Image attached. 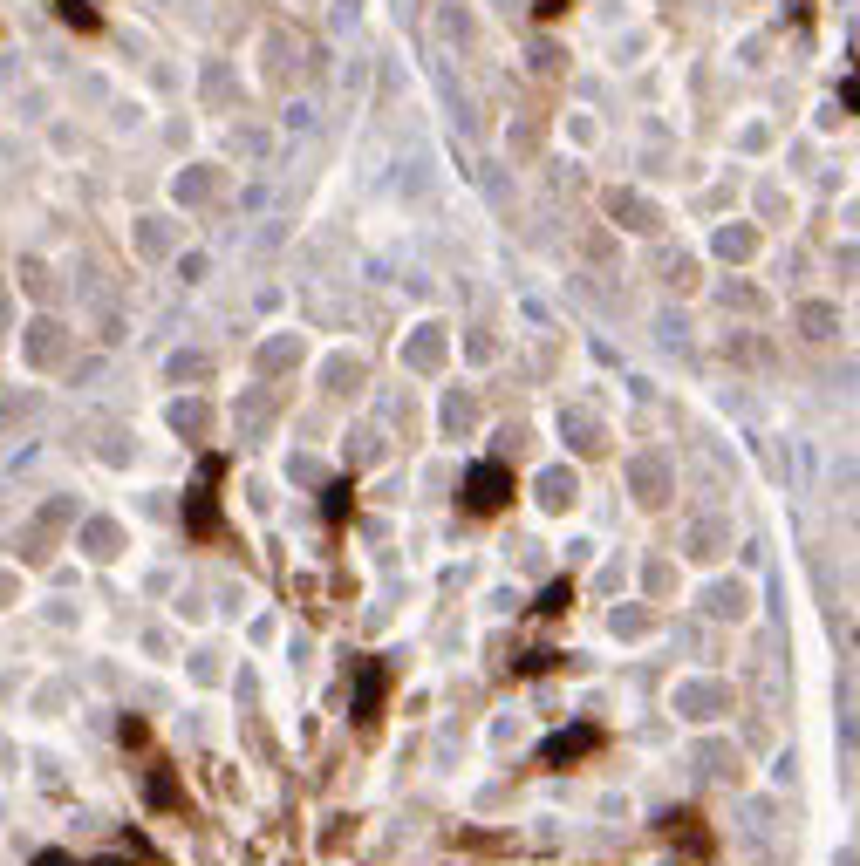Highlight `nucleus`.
<instances>
[{"label":"nucleus","mask_w":860,"mask_h":866,"mask_svg":"<svg viewBox=\"0 0 860 866\" xmlns=\"http://www.w3.org/2000/svg\"><path fill=\"white\" fill-rule=\"evenodd\" d=\"M506 498H512V471L506 464H478V471L465 478V505L471 512H499Z\"/></svg>","instance_id":"1"},{"label":"nucleus","mask_w":860,"mask_h":866,"mask_svg":"<svg viewBox=\"0 0 860 866\" xmlns=\"http://www.w3.org/2000/svg\"><path fill=\"white\" fill-rule=\"evenodd\" d=\"M594 751V730H574V737H553L547 744V764H567V757H587Z\"/></svg>","instance_id":"2"},{"label":"nucleus","mask_w":860,"mask_h":866,"mask_svg":"<svg viewBox=\"0 0 860 866\" xmlns=\"http://www.w3.org/2000/svg\"><path fill=\"white\" fill-rule=\"evenodd\" d=\"M62 14H69V21H82V28L96 21V14H89V0H62Z\"/></svg>","instance_id":"3"}]
</instances>
